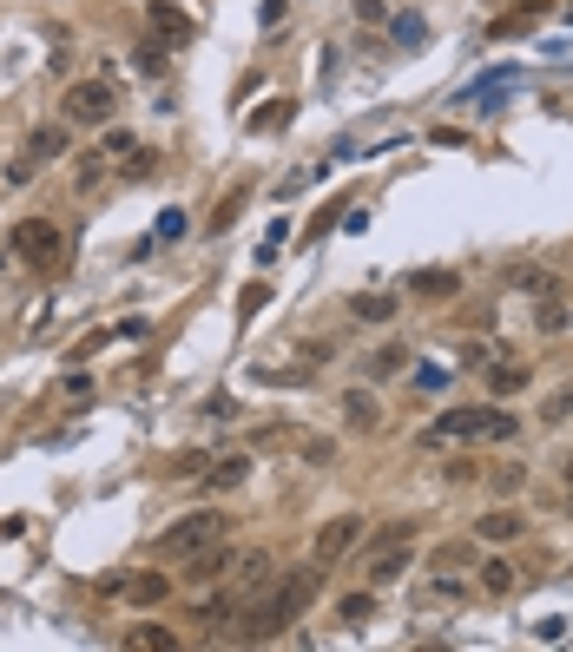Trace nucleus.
Here are the masks:
<instances>
[{"label": "nucleus", "instance_id": "f257e3e1", "mask_svg": "<svg viewBox=\"0 0 573 652\" xmlns=\"http://www.w3.org/2000/svg\"><path fill=\"white\" fill-rule=\"evenodd\" d=\"M317 580H323V567H317V560H310V567H297V573H284V580L271 587V600H257L251 613H244L238 639H251V646H257V639H277V633H284V626L303 613V606H310Z\"/></svg>", "mask_w": 573, "mask_h": 652}, {"label": "nucleus", "instance_id": "f03ea898", "mask_svg": "<svg viewBox=\"0 0 573 652\" xmlns=\"http://www.w3.org/2000/svg\"><path fill=\"white\" fill-rule=\"evenodd\" d=\"M112 112H119L112 80H73L60 93V119L66 126H112Z\"/></svg>", "mask_w": 573, "mask_h": 652}, {"label": "nucleus", "instance_id": "7ed1b4c3", "mask_svg": "<svg viewBox=\"0 0 573 652\" xmlns=\"http://www.w3.org/2000/svg\"><path fill=\"white\" fill-rule=\"evenodd\" d=\"M224 514L218 508H198V514H185V521H172L159 534V560H185V554H198V547H211V541H224Z\"/></svg>", "mask_w": 573, "mask_h": 652}, {"label": "nucleus", "instance_id": "20e7f679", "mask_svg": "<svg viewBox=\"0 0 573 652\" xmlns=\"http://www.w3.org/2000/svg\"><path fill=\"white\" fill-rule=\"evenodd\" d=\"M7 251L27 257V264H53V257H60V224L53 218H20L14 231H7Z\"/></svg>", "mask_w": 573, "mask_h": 652}, {"label": "nucleus", "instance_id": "39448f33", "mask_svg": "<svg viewBox=\"0 0 573 652\" xmlns=\"http://www.w3.org/2000/svg\"><path fill=\"white\" fill-rule=\"evenodd\" d=\"M409 567H415L409 541H382V547H369V554H363V587H376V593H382V587H396Z\"/></svg>", "mask_w": 573, "mask_h": 652}, {"label": "nucleus", "instance_id": "423d86ee", "mask_svg": "<svg viewBox=\"0 0 573 652\" xmlns=\"http://www.w3.org/2000/svg\"><path fill=\"white\" fill-rule=\"evenodd\" d=\"M363 514H336V521H323V534H317V547H310V560H317V567H336V560L350 554L356 541H363Z\"/></svg>", "mask_w": 573, "mask_h": 652}, {"label": "nucleus", "instance_id": "0eeeda50", "mask_svg": "<svg viewBox=\"0 0 573 652\" xmlns=\"http://www.w3.org/2000/svg\"><path fill=\"white\" fill-rule=\"evenodd\" d=\"M488 429V409H442L435 429H422V448H442V442H481Z\"/></svg>", "mask_w": 573, "mask_h": 652}, {"label": "nucleus", "instance_id": "6e6552de", "mask_svg": "<svg viewBox=\"0 0 573 652\" xmlns=\"http://www.w3.org/2000/svg\"><path fill=\"white\" fill-rule=\"evenodd\" d=\"M145 27H152V40H165V47H191V33H198L178 0H152V7H145Z\"/></svg>", "mask_w": 573, "mask_h": 652}, {"label": "nucleus", "instance_id": "1a4fd4ad", "mask_svg": "<svg viewBox=\"0 0 573 652\" xmlns=\"http://www.w3.org/2000/svg\"><path fill=\"white\" fill-rule=\"evenodd\" d=\"M231 567H238V554L224 541H211V547H198V554H185V573H178V580H185V587H211V580H224Z\"/></svg>", "mask_w": 573, "mask_h": 652}, {"label": "nucleus", "instance_id": "9d476101", "mask_svg": "<svg viewBox=\"0 0 573 652\" xmlns=\"http://www.w3.org/2000/svg\"><path fill=\"white\" fill-rule=\"evenodd\" d=\"M527 534V514L521 508H508V501H501V508H488L475 521V541H488V547H508V541H521Z\"/></svg>", "mask_w": 573, "mask_h": 652}, {"label": "nucleus", "instance_id": "9b49d317", "mask_svg": "<svg viewBox=\"0 0 573 652\" xmlns=\"http://www.w3.org/2000/svg\"><path fill=\"white\" fill-rule=\"evenodd\" d=\"M66 145H73V126H66V119H60V126H33L27 132V159L33 165H53V159H66Z\"/></svg>", "mask_w": 573, "mask_h": 652}, {"label": "nucleus", "instance_id": "f8f14e48", "mask_svg": "<svg viewBox=\"0 0 573 652\" xmlns=\"http://www.w3.org/2000/svg\"><path fill=\"white\" fill-rule=\"evenodd\" d=\"M343 429L350 435H376L382 429V402L369 396V389H350V396H343Z\"/></svg>", "mask_w": 573, "mask_h": 652}, {"label": "nucleus", "instance_id": "ddd939ff", "mask_svg": "<svg viewBox=\"0 0 573 652\" xmlns=\"http://www.w3.org/2000/svg\"><path fill=\"white\" fill-rule=\"evenodd\" d=\"M468 593H475V580H462V573H429L415 600H422V606H462Z\"/></svg>", "mask_w": 573, "mask_h": 652}, {"label": "nucleus", "instance_id": "4468645a", "mask_svg": "<svg viewBox=\"0 0 573 652\" xmlns=\"http://www.w3.org/2000/svg\"><path fill=\"white\" fill-rule=\"evenodd\" d=\"M409 290L422 303H455V297H462V271H415Z\"/></svg>", "mask_w": 573, "mask_h": 652}, {"label": "nucleus", "instance_id": "2eb2a0df", "mask_svg": "<svg viewBox=\"0 0 573 652\" xmlns=\"http://www.w3.org/2000/svg\"><path fill=\"white\" fill-rule=\"evenodd\" d=\"M119 593L132 606H165L172 600V573H132V580H119Z\"/></svg>", "mask_w": 573, "mask_h": 652}, {"label": "nucleus", "instance_id": "dca6fc26", "mask_svg": "<svg viewBox=\"0 0 573 652\" xmlns=\"http://www.w3.org/2000/svg\"><path fill=\"white\" fill-rule=\"evenodd\" d=\"M527 376H534V363H521V356H494L488 363V389L494 396H521Z\"/></svg>", "mask_w": 573, "mask_h": 652}, {"label": "nucleus", "instance_id": "f3484780", "mask_svg": "<svg viewBox=\"0 0 573 652\" xmlns=\"http://www.w3.org/2000/svg\"><path fill=\"white\" fill-rule=\"evenodd\" d=\"M350 317L356 323H396V297L389 290H363V297H350Z\"/></svg>", "mask_w": 573, "mask_h": 652}, {"label": "nucleus", "instance_id": "a211bd4d", "mask_svg": "<svg viewBox=\"0 0 573 652\" xmlns=\"http://www.w3.org/2000/svg\"><path fill=\"white\" fill-rule=\"evenodd\" d=\"M481 593H488V600H501V593H514V560L508 554H488V560H481Z\"/></svg>", "mask_w": 573, "mask_h": 652}, {"label": "nucleus", "instance_id": "6ab92c4d", "mask_svg": "<svg viewBox=\"0 0 573 652\" xmlns=\"http://www.w3.org/2000/svg\"><path fill=\"white\" fill-rule=\"evenodd\" d=\"M402 363H409V350H402V343H382V350L363 363V376L369 382H389V376H402Z\"/></svg>", "mask_w": 573, "mask_h": 652}, {"label": "nucleus", "instance_id": "aec40b11", "mask_svg": "<svg viewBox=\"0 0 573 652\" xmlns=\"http://www.w3.org/2000/svg\"><path fill=\"white\" fill-rule=\"evenodd\" d=\"M534 330H541V336H567V330H573V310H567L560 297H547L541 310H534Z\"/></svg>", "mask_w": 573, "mask_h": 652}, {"label": "nucleus", "instance_id": "412c9836", "mask_svg": "<svg viewBox=\"0 0 573 652\" xmlns=\"http://www.w3.org/2000/svg\"><path fill=\"white\" fill-rule=\"evenodd\" d=\"M560 422H573V376H567V382L554 389V396L541 402V429H560Z\"/></svg>", "mask_w": 573, "mask_h": 652}, {"label": "nucleus", "instance_id": "4be33fe9", "mask_svg": "<svg viewBox=\"0 0 573 652\" xmlns=\"http://www.w3.org/2000/svg\"><path fill=\"white\" fill-rule=\"evenodd\" d=\"M251 481V455H224V462H211V488H244Z\"/></svg>", "mask_w": 573, "mask_h": 652}, {"label": "nucleus", "instance_id": "5701e85b", "mask_svg": "<svg viewBox=\"0 0 573 652\" xmlns=\"http://www.w3.org/2000/svg\"><path fill=\"white\" fill-rule=\"evenodd\" d=\"M336 620H343V626H363V620H376V587H363V593H350V600L336 606Z\"/></svg>", "mask_w": 573, "mask_h": 652}, {"label": "nucleus", "instance_id": "b1692460", "mask_svg": "<svg viewBox=\"0 0 573 652\" xmlns=\"http://www.w3.org/2000/svg\"><path fill=\"white\" fill-rule=\"evenodd\" d=\"M514 435H521V415L488 409V429H481V442H514Z\"/></svg>", "mask_w": 573, "mask_h": 652}, {"label": "nucleus", "instance_id": "393cba45", "mask_svg": "<svg viewBox=\"0 0 573 652\" xmlns=\"http://www.w3.org/2000/svg\"><path fill=\"white\" fill-rule=\"evenodd\" d=\"M126 646H132V652H152V646L165 652V646H178V639L165 633V626H132V633H126Z\"/></svg>", "mask_w": 573, "mask_h": 652}, {"label": "nucleus", "instance_id": "a878e982", "mask_svg": "<svg viewBox=\"0 0 573 652\" xmlns=\"http://www.w3.org/2000/svg\"><path fill=\"white\" fill-rule=\"evenodd\" d=\"M277 126H290V99H277V106H257V112H251V132H277Z\"/></svg>", "mask_w": 573, "mask_h": 652}, {"label": "nucleus", "instance_id": "bb28decb", "mask_svg": "<svg viewBox=\"0 0 573 652\" xmlns=\"http://www.w3.org/2000/svg\"><path fill=\"white\" fill-rule=\"evenodd\" d=\"M99 178H106V152H93V159H80V165H73V191H93Z\"/></svg>", "mask_w": 573, "mask_h": 652}, {"label": "nucleus", "instance_id": "cd10ccee", "mask_svg": "<svg viewBox=\"0 0 573 652\" xmlns=\"http://www.w3.org/2000/svg\"><path fill=\"white\" fill-rule=\"evenodd\" d=\"M264 303H271V284H244V290H238V317L251 323L257 310H264Z\"/></svg>", "mask_w": 573, "mask_h": 652}, {"label": "nucleus", "instance_id": "c85d7f7f", "mask_svg": "<svg viewBox=\"0 0 573 652\" xmlns=\"http://www.w3.org/2000/svg\"><path fill=\"white\" fill-rule=\"evenodd\" d=\"M514 290H527V297H554V277L547 271H514Z\"/></svg>", "mask_w": 573, "mask_h": 652}, {"label": "nucleus", "instance_id": "c756f323", "mask_svg": "<svg viewBox=\"0 0 573 652\" xmlns=\"http://www.w3.org/2000/svg\"><path fill=\"white\" fill-rule=\"evenodd\" d=\"M99 132H106V159H126L132 145H139V139H132L126 126H99Z\"/></svg>", "mask_w": 573, "mask_h": 652}, {"label": "nucleus", "instance_id": "7c9ffc66", "mask_svg": "<svg viewBox=\"0 0 573 652\" xmlns=\"http://www.w3.org/2000/svg\"><path fill=\"white\" fill-rule=\"evenodd\" d=\"M396 40H402V47H415V40H429L422 14H396Z\"/></svg>", "mask_w": 573, "mask_h": 652}, {"label": "nucleus", "instance_id": "2f4dec72", "mask_svg": "<svg viewBox=\"0 0 573 652\" xmlns=\"http://www.w3.org/2000/svg\"><path fill=\"white\" fill-rule=\"evenodd\" d=\"M60 396H66V402H86V396H93V376H86V369H73V376L60 382Z\"/></svg>", "mask_w": 573, "mask_h": 652}, {"label": "nucleus", "instance_id": "473e14b6", "mask_svg": "<svg viewBox=\"0 0 573 652\" xmlns=\"http://www.w3.org/2000/svg\"><path fill=\"white\" fill-rule=\"evenodd\" d=\"M415 389H422V396H442V389H448V369H415Z\"/></svg>", "mask_w": 573, "mask_h": 652}, {"label": "nucleus", "instance_id": "72a5a7b5", "mask_svg": "<svg viewBox=\"0 0 573 652\" xmlns=\"http://www.w3.org/2000/svg\"><path fill=\"white\" fill-rule=\"evenodd\" d=\"M303 462H310V468H330L336 462V442H303Z\"/></svg>", "mask_w": 573, "mask_h": 652}, {"label": "nucleus", "instance_id": "f704fd0d", "mask_svg": "<svg viewBox=\"0 0 573 652\" xmlns=\"http://www.w3.org/2000/svg\"><path fill=\"white\" fill-rule=\"evenodd\" d=\"M521 468H508V462H501V475H494V494H501V501H508V494H521Z\"/></svg>", "mask_w": 573, "mask_h": 652}, {"label": "nucleus", "instance_id": "c9c22d12", "mask_svg": "<svg viewBox=\"0 0 573 652\" xmlns=\"http://www.w3.org/2000/svg\"><path fill=\"white\" fill-rule=\"evenodd\" d=\"M238 211H244V191H231V198H224V205H218V218H211V231H224V224L238 218Z\"/></svg>", "mask_w": 573, "mask_h": 652}, {"label": "nucleus", "instance_id": "e433bc0d", "mask_svg": "<svg viewBox=\"0 0 573 652\" xmlns=\"http://www.w3.org/2000/svg\"><path fill=\"white\" fill-rule=\"evenodd\" d=\"M475 475H481L475 455H455V462H448V481H475Z\"/></svg>", "mask_w": 573, "mask_h": 652}, {"label": "nucleus", "instance_id": "4c0bfd02", "mask_svg": "<svg viewBox=\"0 0 573 652\" xmlns=\"http://www.w3.org/2000/svg\"><path fill=\"white\" fill-rule=\"evenodd\" d=\"M284 7H290V0H257V27H277V20H284Z\"/></svg>", "mask_w": 573, "mask_h": 652}, {"label": "nucleus", "instance_id": "58836bf2", "mask_svg": "<svg viewBox=\"0 0 573 652\" xmlns=\"http://www.w3.org/2000/svg\"><path fill=\"white\" fill-rule=\"evenodd\" d=\"M356 20H363V27H376V20H389V7H382V0H356Z\"/></svg>", "mask_w": 573, "mask_h": 652}, {"label": "nucleus", "instance_id": "ea45409f", "mask_svg": "<svg viewBox=\"0 0 573 652\" xmlns=\"http://www.w3.org/2000/svg\"><path fill=\"white\" fill-rule=\"evenodd\" d=\"M178 231H185V211H165V218H159V238H165V244H172V238H178Z\"/></svg>", "mask_w": 573, "mask_h": 652}, {"label": "nucleus", "instance_id": "a19ab883", "mask_svg": "<svg viewBox=\"0 0 573 652\" xmlns=\"http://www.w3.org/2000/svg\"><path fill=\"white\" fill-rule=\"evenodd\" d=\"M567 508H573V462H567Z\"/></svg>", "mask_w": 573, "mask_h": 652}, {"label": "nucleus", "instance_id": "79ce46f5", "mask_svg": "<svg viewBox=\"0 0 573 652\" xmlns=\"http://www.w3.org/2000/svg\"><path fill=\"white\" fill-rule=\"evenodd\" d=\"M7 257H14V251H0V271H7Z\"/></svg>", "mask_w": 573, "mask_h": 652}, {"label": "nucleus", "instance_id": "37998d69", "mask_svg": "<svg viewBox=\"0 0 573 652\" xmlns=\"http://www.w3.org/2000/svg\"><path fill=\"white\" fill-rule=\"evenodd\" d=\"M567 20H573V7H567Z\"/></svg>", "mask_w": 573, "mask_h": 652}]
</instances>
